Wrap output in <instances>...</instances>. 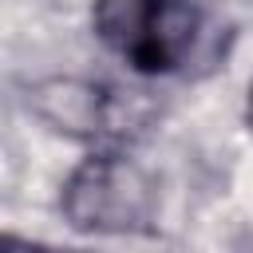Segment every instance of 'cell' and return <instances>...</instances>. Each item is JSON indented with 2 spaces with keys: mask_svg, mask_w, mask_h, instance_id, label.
Here are the masks:
<instances>
[{
  "mask_svg": "<svg viewBox=\"0 0 253 253\" xmlns=\"http://www.w3.org/2000/svg\"><path fill=\"white\" fill-rule=\"evenodd\" d=\"M99 40L142 75L174 71L198 43V8L190 0H99Z\"/></svg>",
  "mask_w": 253,
  "mask_h": 253,
  "instance_id": "obj_1",
  "label": "cell"
},
{
  "mask_svg": "<svg viewBox=\"0 0 253 253\" xmlns=\"http://www.w3.org/2000/svg\"><path fill=\"white\" fill-rule=\"evenodd\" d=\"M150 206L154 198H150L146 174L119 154L83 162L63 190V210L71 225L99 229V233H126L146 225Z\"/></svg>",
  "mask_w": 253,
  "mask_h": 253,
  "instance_id": "obj_2",
  "label": "cell"
},
{
  "mask_svg": "<svg viewBox=\"0 0 253 253\" xmlns=\"http://www.w3.org/2000/svg\"><path fill=\"white\" fill-rule=\"evenodd\" d=\"M4 253H40L32 241H20V237H4Z\"/></svg>",
  "mask_w": 253,
  "mask_h": 253,
  "instance_id": "obj_3",
  "label": "cell"
},
{
  "mask_svg": "<svg viewBox=\"0 0 253 253\" xmlns=\"http://www.w3.org/2000/svg\"><path fill=\"white\" fill-rule=\"evenodd\" d=\"M245 115H249V126H253V87H249V107H245Z\"/></svg>",
  "mask_w": 253,
  "mask_h": 253,
  "instance_id": "obj_4",
  "label": "cell"
}]
</instances>
